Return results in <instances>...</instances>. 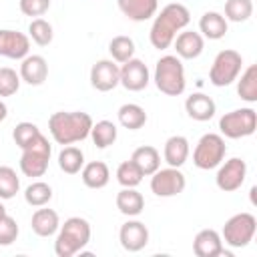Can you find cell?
<instances>
[{"instance_id":"cell-1","label":"cell","mask_w":257,"mask_h":257,"mask_svg":"<svg viewBox=\"0 0 257 257\" xmlns=\"http://www.w3.org/2000/svg\"><path fill=\"white\" fill-rule=\"evenodd\" d=\"M191 22V14L189 10L179 4V2H171L167 4L159 16H155L151 32H149V40L153 44V48L157 50H165L173 44L175 36Z\"/></svg>"},{"instance_id":"cell-2","label":"cell","mask_w":257,"mask_h":257,"mask_svg":"<svg viewBox=\"0 0 257 257\" xmlns=\"http://www.w3.org/2000/svg\"><path fill=\"white\" fill-rule=\"evenodd\" d=\"M90 128H92V118L88 112L82 110H72V112L58 110L48 118V131L54 143L62 147L84 141L90 135Z\"/></svg>"},{"instance_id":"cell-3","label":"cell","mask_w":257,"mask_h":257,"mask_svg":"<svg viewBox=\"0 0 257 257\" xmlns=\"http://www.w3.org/2000/svg\"><path fill=\"white\" fill-rule=\"evenodd\" d=\"M90 241V223L82 217H70L58 227L54 253L58 257H72L82 251Z\"/></svg>"},{"instance_id":"cell-4","label":"cell","mask_w":257,"mask_h":257,"mask_svg":"<svg viewBox=\"0 0 257 257\" xmlns=\"http://www.w3.org/2000/svg\"><path fill=\"white\" fill-rule=\"evenodd\" d=\"M155 86L167 94V96H179L185 92L187 80H185V66L179 56L165 54L155 64Z\"/></svg>"},{"instance_id":"cell-5","label":"cell","mask_w":257,"mask_h":257,"mask_svg":"<svg viewBox=\"0 0 257 257\" xmlns=\"http://www.w3.org/2000/svg\"><path fill=\"white\" fill-rule=\"evenodd\" d=\"M52 155V145L40 133L28 147L22 149L20 157V171L26 177H42L48 169V161Z\"/></svg>"},{"instance_id":"cell-6","label":"cell","mask_w":257,"mask_h":257,"mask_svg":"<svg viewBox=\"0 0 257 257\" xmlns=\"http://www.w3.org/2000/svg\"><path fill=\"white\" fill-rule=\"evenodd\" d=\"M255 231H257V219L251 213H237L225 221L223 231H221V239L229 247L241 249L253 241Z\"/></svg>"},{"instance_id":"cell-7","label":"cell","mask_w":257,"mask_h":257,"mask_svg":"<svg viewBox=\"0 0 257 257\" xmlns=\"http://www.w3.org/2000/svg\"><path fill=\"white\" fill-rule=\"evenodd\" d=\"M225 155H227L225 139L217 133H207L199 139V143L193 151V163L197 169L209 171V169L219 167L223 163Z\"/></svg>"},{"instance_id":"cell-8","label":"cell","mask_w":257,"mask_h":257,"mask_svg":"<svg viewBox=\"0 0 257 257\" xmlns=\"http://www.w3.org/2000/svg\"><path fill=\"white\" fill-rule=\"evenodd\" d=\"M257 128V112L251 106L235 108L231 112H225L219 118V131L227 139H243L251 137Z\"/></svg>"},{"instance_id":"cell-9","label":"cell","mask_w":257,"mask_h":257,"mask_svg":"<svg viewBox=\"0 0 257 257\" xmlns=\"http://www.w3.org/2000/svg\"><path fill=\"white\" fill-rule=\"evenodd\" d=\"M243 68V58L237 50L233 48H225L221 50L209 70V80L215 86H229L231 82H235L239 78V72Z\"/></svg>"},{"instance_id":"cell-10","label":"cell","mask_w":257,"mask_h":257,"mask_svg":"<svg viewBox=\"0 0 257 257\" xmlns=\"http://www.w3.org/2000/svg\"><path fill=\"white\" fill-rule=\"evenodd\" d=\"M187 179L177 167H167V169H157L151 175V191L157 197H175L185 191Z\"/></svg>"},{"instance_id":"cell-11","label":"cell","mask_w":257,"mask_h":257,"mask_svg":"<svg viewBox=\"0 0 257 257\" xmlns=\"http://www.w3.org/2000/svg\"><path fill=\"white\" fill-rule=\"evenodd\" d=\"M245 177H247V163L239 157H233V159L225 161V165L219 167L215 183L221 191L233 193L245 183Z\"/></svg>"},{"instance_id":"cell-12","label":"cell","mask_w":257,"mask_h":257,"mask_svg":"<svg viewBox=\"0 0 257 257\" xmlns=\"http://www.w3.org/2000/svg\"><path fill=\"white\" fill-rule=\"evenodd\" d=\"M151 80V72L147 68V64L141 60V58H131L126 62H122L120 70H118V82L131 90V92H139L143 88H147Z\"/></svg>"},{"instance_id":"cell-13","label":"cell","mask_w":257,"mask_h":257,"mask_svg":"<svg viewBox=\"0 0 257 257\" xmlns=\"http://www.w3.org/2000/svg\"><path fill=\"white\" fill-rule=\"evenodd\" d=\"M118 66L114 60H108V58H102V60H96L90 68V84L94 90L98 92H108L112 88H116L120 82H118Z\"/></svg>"},{"instance_id":"cell-14","label":"cell","mask_w":257,"mask_h":257,"mask_svg":"<svg viewBox=\"0 0 257 257\" xmlns=\"http://www.w3.org/2000/svg\"><path fill=\"white\" fill-rule=\"evenodd\" d=\"M30 52V38L24 32L2 28L0 30V56L10 60H22Z\"/></svg>"},{"instance_id":"cell-15","label":"cell","mask_w":257,"mask_h":257,"mask_svg":"<svg viewBox=\"0 0 257 257\" xmlns=\"http://www.w3.org/2000/svg\"><path fill=\"white\" fill-rule=\"evenodd\" d=\"M118 241H120L124 251L137 253V251L147 247V243H149V229H147L145 223H141L137 219H128L126 223L120 225Z\"/></svg>"},{"instance_id":"cell-16","label":"cell","mask_w":257,"mask_h":257,"mask_svg":"<svg viewBox=\"0 0 257 257\" xmlns=\"http://www.w3.org/2000/svg\"><path fill=\"white\" fill-rule=\"evenodd\" d=\"M20 80L30 86H40L48 76V62L40 54H28L20 62Z\"/></svg>"},{"instance_id":"cell-17","label":"cell","mask_w":257,"mask_h":257,"mask_svg":"<svg viewBox=\"0 0 257 257\" xmlns=\"http://www.w3.org/2000/svg\"><path fill=\"white\" fill-rule=\"evenodd\" d=\"M193 253L197 257H219V255H223L225 247H223L221 235L215 229H201L193 239Z\"/></svg>"},{"instance_id":"cell-18","label":"cell","mask_w":257,"mask_h":257,"mask_svg":"<svg viewBox=\"0 0 257 257\" xmlns=\"http://www.w3.org/2000/svg\"><path fill=\"white\" fill-rule=\"evenodd\" d=\"M175 44V50H177V56L179 58H185V60H193V58H199L203 48H205V38L201 36V32H195V30H183L175 36L173 40Z\"/></svg>"},{"instance_id":"cell-19","label":"cell","mask_w":257,"mask_h":257,"mask_svg":"<svg viewBox=\"0 0 257 257\" xmlns=\"http://www.w3.org/2000/svg\"><path fill=\"white\" fill-rule=\"evenodd\" d=\"M185 110L187 114L193 118V120H199V122H205V120H211L215 116V110H217V104L211 96H207L205 92H193L191 96H187L185 100Z\"/></svg>"},{"instance_id":"cell-20","label":"cell","mask_w":257,"mask_h":257,"mask_svg":"<svg viewBox=\"0 0 257 257\" xmlns=\"http://www.w3.org/2000/svg\"><path fill=\"white\" fill-rule=\"evenodd\" d=\"M118 10L133 22H145L157 14L159 0H116Z\"/></svg>"},{"instance_id":"cell-21","label":"cell","mask_w":257,"mask_h":257,"mask_svg":"<svg viewBox=\"0 0 257 257\" xmlns=\"http://www.w3.org/2000/svg\"><path fill=\"white\" fill-rule=\"evenodd\" d=\"M163 157H165L169 167L181 169L189 159V141L183 135L169 137L165 143V149H163Z\"/></svg>"},{"instance_id":"cell-22","label":"cell","mask_w":257,"mask_h":257,"mask_svg":"<svg viewBox=\"0 0 257 257\" xmlns=\"http://www.w3.org/2000/svg\"><path fill=\"white\" fill-rule=\"evenodd\" d=\"M30 227L38 237H52L60 227L58 213L54 209H36L32 213Z\"/></svg>"},{"instance_id":"cell-23","label":"cell","mask_w":257,"mask_h":257,"mask_svg":"<svg viewBox=\"0 0 257 257\" xmlns=\"http://www.w3.org/2000/svg\"><path fill=\"white\" fill-rule=\"evenodd\" d=\"M116 209L126 217H137L145 209V197L135 187H122L116 193Z\"/></svg>"},{"instance_id":"cell-24","label":"cell","mask_w":257,"mask_h":257,"mask_svg":"<svg viewBox=\"0 0 257 257\" xmlns=\"http://www.w3.org/2000/svg\"><path fill=\"white\" fill-rule=\"evenodd\" d=\"M199 30H201V36L203 38H209V40H221L225 34H227V20L221 12H215V10H209L201 16L199 20Z\"/></svg>"},{"instance_id":"cell-25","label":"cell","mask_w":257,"mask_h":257,"mask_svg":"<svg viewBox=\"0 0 257 257\" xmlns=\"http://www.w3.org/2000/svg\"><path fill=\"white\" fill-rule=\"evenodd\" d=\"M80 177H82V183L88 187V189H102L108 185L110 181V171L106 167V163L102 161H92V163H86L82 169H80Z\"/></svg>"},{"instance_id":"cell-26","label":"cell","mask_w":257,"mask_h":257,"mask_svg":"<svg viewBox=\"0 0 257 257\" xmlns=\"http://www.w3.org/2000/svg\"><path fill=\"white\" fill-rule=\"evenodd\" d=\"M131 161L139 167V171L145 175V177H151L159 167H161V155L155 147L151 145H143L139 149L133 151L131 155Z\"/></svg>"},{"instance_id":"cell-27","label":"cell","mask_w":257,"mask_h":257,"mask_svg":"<svg viewBox=\"0 0 257 257\" xmlns=\"http://www.w3.org/2000/svg\"><path fill=\"white\" fill-rule=\"evenodd\" d=\"M116 116H118V122L124 128H128V131H139V128H143L147 124V112H145V108L141 104H135V102L122 104L118 108Z\"/></svg>"},{"instance_id":"cell-28","label":"cell","mask_w":257,"mask_h":257,"mask_svg":"<svg viewBox=\"0 0 257 257\" xmlns=\"http://www.w3.org/2000/svg\"><path fill=\"white\" fill-rule=\"evenodd\" d=\"M241 78L237 80V94L245 102L257 100V64H249L243 72H239Z\"/></svg>"},{"instance_id":"cell-29","label":"cell","mask_w":257,"mask_h":257,"mask_svg":"<svg viewBox=\"0 0 257 257\" xmlns=\"http://www.w3.org/2000/svg\"><path fill=\"white\" fill-rule=\"evenodd\" d=\"M58 167L66 175L80 173V169L84 167V153L78 147H70V145L62 147V151L58 153Z\"/></svg>"},{"instance_id":"cell-30","label":"cell","mask_w":257,"mask_h":257,"mask_svg":"<svg viewBox=\"0 0 257 257\" xmlns=\"http://www.w3.org/2000/svg\"><path fill=\"white\" fill-rule=\"evenodd\" d=\"M116 137H118V131H116V124H114V122H110V120L92 122L90 139H92V143L96 145V149H106V147L114 145Z\"/></svg>"},{"instance_id":"cell-31","label":"cell","mask_w":257,"mask_h":257,"mask_svg":"<svg viewBox=\"0 0 257 257\" xmlns=\"http://www.w3.org/2000/svg\"><path fill=\"white\" fill-rule=\"evenodd\" d=\"M52 199V187L44 181H34L24 189V201L30 207H44Z\"/></svg>"},{"instance_id":"cell-32","label":"cell","mask_w":257,"mask_h":257,"mask_svg":"<svg viewBox=\"0 0 257 257\" xmlns=\"http://www.w3.org/2000/svg\"><path fill=\"white\" fill-rule=\"evenodd\" d=\"M108 52L112 56L114 62H126L135 56V40L131 36H124V34H118L114 36L110 42H108Z\"/></svg>"},{"instance_id":"cell-33","label":"cell","mask_w":257,"mask_h":257,"mask_svg":"<svg viewBox=\"0 0 257 257\" xmlns=\"http://www.w3.org/2000/svg\"><path fill=\"white\" fill-rule=\"evenodd\" d=\"M20 191V179L12 167L0 165V199L8 201Z\"/></svg>"},{"instance_id":"cell-34","label":"cell","mask_w":257,"mask_h":257,"mask_svg":"<svg viewBox=\"0 0 257 257\" xmlns=\"http://www.w3.org/2000/svg\"><path fill=\"white\" fill-rule=\"evenodd\" d=\"M28 36L38 44V46H48L54 38V30L52 24L44 18H32V22L28 24Z\"/></svg>"},{"instance_id":"cell-35","label":"cell","mask_w":257,"mask_h":257,"mask_svg":"<svg viewBox=\"0 0 257 257\" xmlns=\"http://www.w3.org/2000/svg\"><path fill=\"white\" fill-rule=\"evenodd\" d=\"M253 14L251 0H227L225 2V20L231 22H247Z\"/></svg>"},{"instance_id":"cell-36","label":"cell","mask_w":257,"mask_h":257,"mask_svg":"<svg viewBox=\"0 0 257 257\" xmlns=\"http://www.w3.org/2000/svg\"><path fill=\"white\" fill-rule=\"evenodd\" d=\"M143 177L145 175L139 171V167L133 161H122L116 169V181L122 187H137V185H141Z\"/></svg>"},{"instance_id":"cell-37","label":"cell","mask_w":257,"mask_h":257,"mask_svg":"<svg viewBox=\"0 0 257 257\" xmlns=\"http://www.w3.org/2000/svg\"><path fill=\"white\" fill-rule=\"evenodd\" d=\"M40 135V128L34 124V122H18L16 126H14V131H12V139H14V143L20 147V149H24V147H28L36 137Z\"/></svg>"},{"instance_id":"cell-38","label":"cell","mask_w":257,"mask_h":257,"mask_svg":"<svg viewBox=\"0 0 257 257\" xmlns=\"http://www.w3.org/2000/svg\"><path fill=\"white\" fill-rule=\"evenodd\" d=\"M20 88V74L14 68H0V96H12Z\"/></svg>"},{"instance_id":"cell-39","label":"cell","mask_w":257,"mask_h":257,"mask_svg":"<svg viewBox=\"0 0 257 257\" xmlns=\"http://www.w3.org/2000/svg\"><path fill=\"white\" fill-rule=\"evenodd\" d=\"M18 237V223L14 217H10L8 213L0 219V245L2 247H8L16 241Z\"/></svg>"},{"instance_id":"cell-40","label":"cell","mask_w":257,"mask_h":257,"mask_svg":"<svg viewBox=\"0 0 257 257\" xmlns=\"http://www.w3.org/2000/svg\"><path fill=\"white\" fill-rule=\"evenodd\" d=\"M20 12L24 16H34V18H40L42 14L48 12L50 8V0H20Z\"/></svg>"},{"instance_id":"cell-41","label":"cell","mask_w":257,"mask_h":257,"mask_svg":"<svg viewBox=\"0 0 257 257\" xmlns=\"http://www.w3.org/2000/svg\"><path fill=\"white\" fill-rule=\"evenodd\" d=\"M6 116H8V106H6V104H4V100L0 98V122H2Z\"/></svg>"},{"instance_id":"cell-42","label":"cell","mask_w":257,"mask_h":257,"mask_svg":"<svg viewBox=\"0 0 257 257\" xmlns=\"http://www.w3.org/2000/svg\"><path fill=\"white\" fill-rule=\"evenodd\" d=\"M4 215H6V207L2 205V199H0V219H2Z\"/></svg>"}]
</instances>
